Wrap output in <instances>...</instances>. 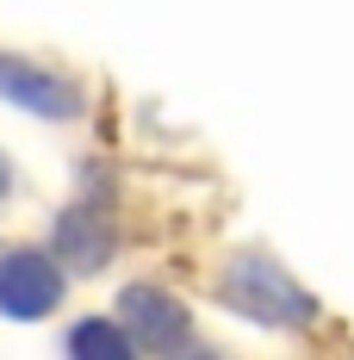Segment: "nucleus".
I'll list each match as a JSON object with an SVG mask.
<instances>
[{"label":"nucleus","instance_id":"obj_1","mask_svg":"<svg viewBox=\"0 0 354 360\" xmlns=\"http://www.w3.org/2000/svg\"><path fill=\"white\" fill-rule=\"evenodd\" d=\"M217 304L261 329H317L323 323V304L261 249H236L217 267Z\"/></svg>","mask_w":354,"mask_h":360},{"label":"nucleus","instance_id":"obj_2","mask_svg":"<svg viewBox=\"0 0 354 360\" xmlns=\"http://www.w3.org/2000/svg\"><path fill=\"white\" fill-rule=\"evenodd\" d=\"M69 267L50 243H6L0 249V317L6 323H44L69 298Z\"/></svg>","mask_w":354,"mask_h":360},{"label":"nucleus","instance_id":"obj_3","mask_svg":"<svg viewBox=\"0 0 354 360\" xmlns=\"http://www.w3.org/2000/svg\"><path fill=\"white\" fill-rule=\"evenodd\" d=\"M0 100L25 118H44V124H81L87 118L81 75L56 69L44 56H19V50H0Z\"/></svg>","mask_w":354,"mask_h":360},{"label":"nucleus","instance_id":"obj_4","mask_svg":"<svg viewBox=\"0 0 354 360\" xmlns=\"http://www.w3.org/2000/svg\"><path fill=\"white\" fill-rule=\"evenodd\" d=\"M112 311H118V323L131 329L137 354H187L193 348V311H187V298H175L156 280H131Z\"/></svg>","mask_w":354,"mask_h":360},{"label":"nucleus","instance_id":"obj_5","mask_svg":"<svg viewBox=\"0 0 354 360\" xmlns=\"http://www.w3.org/2000/svg\"><path fill=\"white\" fill-rule=\"evenodd\" d=\"M50 249L63 255V267L75 280H94L118 261V224L100 205H63L56 224H50Z\"/></svg>","mask_w":354,"mask_h":360},{"label":"nucleus","instance_id":"obj_6","mask_svg":"<svg viewBox=\"0 0 354 360\" xmlns=\"http://www.w3.org/2000/svg\"><path fill=\"white\" fill-rule=\"evenodd\" d=\"M63 354H75V360H131L137 342H131V329L118 323V311H106V317H75L63 329Z\"/></svg>","mask_w":354,"mask_h":360},{"label":"nucleus","instance_id":"obj_7","mask_svg":"<svg viewBox=\"0 0 354 360\" xmlns=\"http://www.w3.org/2000/svg\"><path fill=\"white\" fill-rule=\"evenodd\" d=\"M13 186H19V174H13V155H6V149H0V205H6V199H13Z\"/></svg>","mask_w":354,"mask_h":360}]
</instances>
